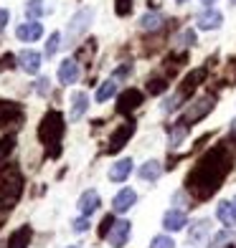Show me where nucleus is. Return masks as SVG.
<instances>
[{"label": "nucleus", "instance_id": "1", "mask_svg": "<svg viewBox=\"0 0 236 248\" xmlns=\"http://www.w3.org/2000/svg\"><path fill=\"white\" fill-rule=\"evenodd\" d=\"M20 185L23 183H20V175L16 170H10V172H5L3 177H0V208L3 210L13 208V202L20 195Z\"/></svg>", "mask_w": 236, "mask_h": 248}, {"label": "nucleus", "instance_id": "2", "mask_svg": "<svg viewBox=\"0 0 236 248\" xmlns=\"http://www.w3.org/2000/svg\"><path fill=\"white\" fill-rule=\"evenodd\" d=\"M92 20H94V8H82L79 13H74V18L69 20V28H66V41L69 43L79 41L89 31Z\"/></svg>", "mask_w": 236, "mask_h": 248}, {"label": "nucleus", "instance_id": "3", "mask_svg": "<svg viewBox=\"0 0 236 248\" xmlns=\"http://www.w3.org/2000/svg\"><path fill=\"white\" fill-rule=\"evenodd\" d=\"M130 231H132V223L130 220H115L109 223V231H107V241L112 248H125L130 241Z\"/></svg>", "mask_w": 236, "mask_h": 248}, {"label": "nucleus", "instance_id": "4", "mask_svg": "<svg viewBox=\"0 0 236 248\" xmlns=\"http://www.w3.org/2000/svg\"><path fill=\"white\" fill-rule=\"evenodd\" d=\"M185 225H188V216H185L183 208H170V210L163 216V228L170 231V233H173V231H175V233L183 231Z\"/></svg>", "mask_w": 236, "mask_h": 248}, {"label": "nucleus", "instance_id": "5", "mask_svg": "<svg viewBox=\"0 0 236 248\" xmlns=\"http://www.w3.org/2000/svg\"><path fill=\"white\" fill-rule=\"evenodd\" d=\"M221 23H223V16H221V10H216V8H208V10H203V13L196 16V28H201V31H213V28H219Z\"/></svg>", "mask_w": 236, "mask_h": 248}, {"label": "nucleus", "instance_id": "6", "mask_svg": "<svg viewBox=\"0 0 236 248\" xmlns=\"http://www.w3.org/2000/svg\"><path fill=\"white\" fill-rule=\"evenodd\" d=\"M135 202H137V193H135L132 187H125V190H119V193L115 195L112 208H115V213H127Z\"/></svg>", "mask_w": 236, "mask_h": 248}, {"label": "nucleus", "instance_id": "7", "mask_svg": "<svg viewBox=\"0 0 236 248\" xmlns=\"http://www.w3.org/2000/svg\"><path fill=\"white\" fill-rule=\"evenodd\" d=\"M18 61H20V69L26 74H38L41 71V53L38 51H20L18 53Z\"/></svg>", "mask_w": 236, "mask_h": 248}, {"label": "nucleus", "instance_id": "8", "mask_svg": "<svg viewBox=\"0 0 236 248\" xmlns=\"http://www.w3.org/2000/svg\"><path fill=\"white\" fill-rule=\"evenodd\" d=\"M59 81L61 84H76L79 81V63L74 59H64L61 66H59Z\"/></svg>", "mask_w": 236, "mask_h": 248}, {"label": "nucleus", "instance_id": "9", "mask_svg": "<svg viewBox=\"0 0 236 248\" xmlns=\"http://www.w3.org/2000/svg\"><path fill=\"white\" fill-rule=\"evenodd\" d=\"M130 172H132V160L130 157H122V160H117L109 167V180L112 183H125L130 177Z\"/></svg>", "mask_w": 236, "mask_h": 248}, {"label": "nucleus", "instance_id": "10", "mask_svg": "<svg viewBox=\"0 0 236 248\" xmlns=\"http://www.w3.org/2000/svg\"><path fill=\"white\" fill-rule=\"evenodd\" d=\"M89 109V96L86 92H74L71 94V111H69V119L71 122H79L84 117V111Z\"/></svg>", "mask_w": 236, "mask_h": 248}, {"label": "nucleus", "instance_id": "11", "mask_svg": "<svg viewBox=\"0 0 236 248\" xmlns=\"http://www.w3.org/2000/svg\"><path fill=\"white\" fill-rule=\"evenodd\" d=\"M76 208H79L82 216L89 218L99 208V193H97V190H86V193H82V198H79V202H76Z\"/></svg>", "mask_w": 236, "mask_h": 248}, {"label": "nucleus", "instance_id": "12", "mask_svg": "<svg viewBox=\"0 0 236 248\" xmlns=\"http://www.w3.org/2000/svg\"><path fill=\"white\" fill-rule=\"evenodd\" d=\"M16 36L23 41V43H31V41H38L43 36V26L36 23V20H31V23H23L16 28Z\"/></svg>", "mask_w": 236, "mask_h": 248}, {"label": "nucleus", "instance_id": "13", "mask_svg": "<svg viewBox=\"0 0 236 248\" xmlns=\"http://www.w3.org/2000/svg\"><path fill=\"white\" fill-rule=\"evenodd\" d=\"M216 218L226 225V228H234L236 225V205L234 202H226V200L219 202L216 205Z\"/></svg>", "mask_w": 236, "mask_h": 248}, {"label": "nucleus", "instance_id": "14", "mask_svg": "<svg viewBox=\"0 0 236 248\" xmlns=\"http://www.w3.org/2000/svg\"><path fill=\"white\" fill-rule=\"evenodd\" d=\"M137 175H140L142 180H148V183H155V180H157V177L163 175V165L157 162V160H148L145 165H140Z\"/></svg>", "mask_w": 236, "mask_h": 248}, {"label": "nucleus", "instance_id": "15", "mask_svg": "<svg viewBox=\"0 0 236 248\" xmlns=\"http://www.w3.org/2000/svg\"><path fill=\"white\" fill-rule=\"evenodd\" d=\"M198 104H201V107H190V109L185 111L183 124H185V122H193V119H196V122H198V119H203L208 111H211V107H213V104H211V99H203V101H198Z\"/></svg>", "mask_w": 236, "mask_h": 248}, {"label": "nucleus", "instance_id": "16", "mask_svg": "<svg viewBox=\"0 0 236 248\" xmlns=\"http://www.w3.org/2000/svg\"><path fill=\"white\" fill-rule=\"evenodd\" d=\"M208 231H211V223H208V220H198V223H193V228H190L188 241H190V243H203L206 235H208Z\"/></svg>", "mask_w": 236, "mask_h": 248}, {"label": "nucleus", "instance_id": "17", "mask_svg": "<svg viewBox=\"0 0 236 248\" xmlns=\"http://www.w3.org/2000/svg\"><path fill=\"white\" fill-rule=\"evenodd\" d=\"M115 94H117V81H115V78H107V81L99 86V92H97L94 99L99 101V104H104V101H109Z\"/></svg>", "mask_w": 236, "mask_h": 248}, {"label": "nucleus", "instance_id": "18", "mask_svg": "<svg viewBox=\"0 0 236 248\" xmlns=\"http://www.w3.org/2000/svg\"><path fill=\"white\" fill-rule=\"evenodd\" d=\"M28 241H31V228L26 225V228H20V231H16L13 235H10L8 248H26V246H28Z\"/></svg>", "mask_w": 236, "mask_h": 248}, {"label": "nucleus", "instance_id": "19", "mask_svg": "<svg viewBox=\"0 0 236 248\" xmlns=\"http://www.w3.org/2000/svg\"><path fill=\"white\" fill-rule=\"evenodd\" d=\"M140 26L145 28V31H157L163 26V16H157V13H145L142 18H140Z\"/></svg>", "mask_w": 236, "mask_h": 248}, {"label": "nucleus", "instance_id": "20", "mask_svg": "<svg viewBox=\"0 0 236 248\" xmlns=\"http://www.w3.org/2000/svg\"><path fill=\"white\" fill-rule=\"evenodd\" d=\"M13 147H16V137H13V134H8V137L0 140V162L8 160V155L13 152Z\"/></svg>", "mask_w": 236, "mask_h": 248}, {"label": "nucleus", "instance_id": "21", "mask_svg": "<svg viewBox=\"0 0 236 248\" xmlns=\"http://www.w3.org/2000/svg\"><path fill=\"white\" fill-rule=\"evenodd\" d=\"M130 134H132V127H125V129H122V132H117V137H112V152H117V150H122V147H125V140L130 137Z\"/></svg>", "mask_w": 236, "mask_h": 248}, {"label": "nucleus", "instance_id": "22", "mask_svg": "<svg viewBox=\"0 0 236 248\" xmlns=\"http://www.w3.org/2000/svg\"><path fill=\"white\" fill-rule=\"evenodd\" d=\"M26 16L28 18H41L43 16V0H28V5H26Z\"/></svg>", "mask_w": 236, "mask_h": 248}, {"label": "nucleus", "instance_id": "23", "mask_svg": "<svg viewBox=\"0 0 236 248\" xmlns=\"http://www.w3.org/2000/svg\"><path fill=\"white\" fill-rule=\"evenodd\" d=\"M8 117H18V107L10 104V101H0V124H3Z\"/></svg>", "mask_w": 236, "mask_h": 248}, {"label": "nucleus", "instance_id": "24", "mask_svg": "<svg viewBox=\"0 0 236 248\" xmlns=\"http://www.w3.org/2000/svg\"><path fill=\"white\" fill-rule=\"evenodd\" d=\"M185 134H188V127H185V124L181 122V127H178V132H175V129L170 132V147H178V144L183 142V137H185Z\"/></svg>", "mask_w": 236, "mask_h": 248}, {"label": "nucleus", "instance_id": "25", "mask_svg": "<svg viewBox=\"0 0 236 248\" xmlns=\"http://www.w3.org/2000/svg\"><path fill=\"white\" fill-rule=\"evenodd\" d=\"M59 46H61V36H59V33H51L49 43H46V56H49V59H51L56 51H59Z\"/></svg>", "mask_w": 236, "mask_h": 248}, {"label": "nucleus", "instance_id": "26", "mask_svg": "<svg viewBox=\"0 0 236 248\" xmlns=\"http://www.w3.org/2000/svg\"><path fill=\"white\" fill-rule=\"evenodd\" d=\"M150 248H175V243H173V238H168V235H155Z\"/></svg>", "mask_w": 236, "mask_h": 248}, {"label": "nucleus", "instance_id": "27", "mask_svg": "<svg viewBox=\"0 0 236 248\" xmlns=\"http://www.w3.org/2000/svg\"><path fill=\"white\" fill-rule=\"evenodd\" d=\"M178 43H181V46H190V43H196V31H183L181 36H178Z\"/></svg>", "mask_w": 236, "mask_h": 248}, {"label": "nucleus", "instance_id": "28", "mask_svg": "<svg viewBox=\"0 0 236 248\" xmlns=\"http://www.w3.org/2000/svg\"><path fill=\"white\" fill-rule=\"evenodd\" d=\"M74 231H76V233H84V231H89V218H86V216H82L79 220H74Z\"/></svg>", "mask_w": 236, "mask_h": 248}, {"label": "nucleus", "instance_id": "29", "mask_svg": "<svg viewBox=\"0 0 236 248\" xmlns=\"http://www.w3.org/2000/svg\"><path fill=\"white\" fill-rule=\"evenodd\" d=\"M231 238H236V235H234V233H229V231H223V233H219V235H216L213 246H221V243H226V241H231Z\"/></svg>", "mask_w": 236, "mask_h": 248}, {"label": "nucleus", "instance_id": "30", "mask_svg": "<svg viewBox=\"0 0 236 248\" xmlns=\"http://www.w3.org/2000/svg\"><path fill=\"white\" fill-rule=\"evenodd\" d=\"M117 3V13L119 16H127L130 13V0H115Z\"/></svg>", "mask_w": 236, "mask_h": 248}, {"label": "nucleus", "instance_id": "31", "mask_svg": "<svg viewBox=\"0 0 236 248\" xmlns=\"http://www.w3.org/2000/svg\"><path fill=\"white\" fill-rule=\"evenodd\" d=\"M8 18H10V16H8V10H3V8H0V31L5 28V23H8Z\"/></svg>", "mask_w": 236, "mask_h": 248}, {"label": "nucleus", "instance_id": "32", "mask_svg": "<svg viewBox=\"0 0 236 248\" xmlns=\"http://www.w3.org/2000/svg\"><path fill=\"white\" fill-rule=\"evenodd\" d=\"M175 3H188V0H175Z\"/></svg>", "mask_w": 236, "mask_h": 248}, {"label": "nucleus", "instance_id": "33", "mask_svg": "<svg viewBox=\"0 0 236 248\" xmlns=\"http://www.w3.org/2000/svg\"><path fill=\"white\" fill-rule=\"evenodd\" d=\"M203 3H216V0H203Z\"/></svg>", "mask_w": 236, "mask_h": 248}, {"label": "nucleus", "instance_id": "34", "mask_svg": "<svg viewBox=\"0 0 236 248\" xmlns=\"http://www.w3.org/2000/svg\"><path fill=\"white\" fill-rule=\"evenodd\" d=\"M69 248H79V246H69Z\"/></svg>", "mask_w": 236, "mask_h": 248}, {"label": "nucleus", "instance_id": "35", "mask_svg": "<svg viewBox=\"0 0 236 248\" xmlns=\"http://www.w3.org/2000/svg\"><path fill=\"white\" fill-rule=\"evenodd\" d=\"M231 3H234V5H236V0H231Z\"/></svg>", "mask_w": 236, "mask_h": 248}, {"label": "nucleus", "instance_id": "36", "mask_svg": "<svg viewBox=\"0 0 236 248\" xmlns=\"http://www.w3.org/2000/svg\"><path fill=\"white\" fill-rule=\"evenodd\" d=\"M234 205H236V198H234Z\"/></svg>", "mask_w": 236, "mask_h": 248}, {"label": "nucleus", "instance_id": "37", "mask_svg": "<svg viewBox=\"0 0 236 248\" xmlns=\"http://www.w3.org/2000/svg\"><path fill=\"white\" fill-rule=\"evenodd\" d=\"M211 248H216V246H211Z\"/></svg>", "mask_w": 236, "mask_h": 248}]
</instances>
